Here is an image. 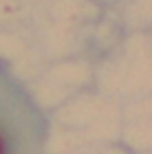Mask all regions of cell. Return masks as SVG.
I'll return each instance as SVG.
<instances>
[{
	"instance_id": "cell-1",
	"label": "cell",
	"mask_w": 152,
	"mask_h": 154,
	"mask_svg": "<svg viewBox=\"0 0 152 154\" xmlns=\"http://www.w3.org/2000/svg\"><path fill=\"white\" fill-rule=\"evenodd\" d=\"M0 154H7V139L2 134V130H0Z\"/></svg>"
}]
</instances>
